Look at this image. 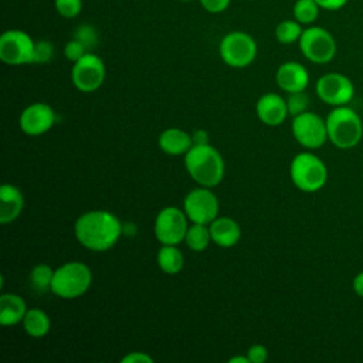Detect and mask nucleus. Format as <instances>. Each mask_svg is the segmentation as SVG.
<instances>
[{
    "label": "nucleus",
    "mask_w": 363,
    "mask_h": 363,
    "mask_svg": "<svg viewBox=\"0 0 363 363\" xmlns=\"http://www.w3.org/2000/svg\"><path fill=\"white\" fill-rule=\"evenodd\" d=\"M221 60L233 68L248 67L257 57V43L245 31L227 33L218 45Z\"/></svg>",
    "instance_id": "nucleus-7"
},
{
    "label": "nucleus",
    "mask_w": 363,
    "mask_h": 363,
    "mask_svg": "<svg viewBox=\"0 0 363 363\" xmlns=\"http://www.w3.org/2000/svg\"><path fill=\"white\" fill-rule=\"evenodd\" d=\"M57 13L64 18H74L82 10V0H54Z\"/></svg>",
    "instance_id": "nucleus-29"
},
{
    "label": "nucleus",
    "mask_w": 363,
    "mask_h": 363,
    "mask_svg": "<svg viewBox=\"0 0 363 363\" xmlns=\"http://www.w3.org/2000/svg\"><path fill=\"white\" fill-rule=\"evenodd\" d=\"M55 122L54 109L45 102L28 105L18 118L20 129L28 136H40L48 132Z\"/></svg>",
    "instance_id": "nucleus-14"
},
{
    "label": "nucleus",
    "mask_w": 363,
    "mask_h": 363,
    "mask_svg": "<svg viewBox=\"0 0 363 363\" xmlns=\"http://www.w3.org/2000/svg\"><path fill=\"white\" fill-rule=\"evenodd\" d=\"M302 31V24L295 18L282 20L275 27V38L281 44H294L299 41Z\"/></svg>",
    "instance_id": "nucleus-25"
},
{
    "label": "nucleus",
    "mask_w": 363,
    "mask_h": 363,
    "mask_svg": "<svg viewBox=\"0 0 363 363\" xmlns=\"http://www.w3.org/2000/svg\"><path fill=\"white\" fill-rule=\"evenodd\" d=\"M86 52H89L84 44H81L78 40L72 38L68 43H65L64 45V57L72 62L78 61L81 57H84Z\"/></svg>",
    "instance_id": "nucleus-31"
},
{
    "label": "nucleus",
    "mask_w": 363,
    "mask_h": 363,
    "mask_svg": "<svg viewBox=\"0 0 363 363\" xmlns=\"http://www.w3.org/2000/svg\"><path fill=\"white\" fill-rule=\"evenodd\" d=\"M156 259L159 268L169 275L179 274L184 265V257L176 245H162Z\"/></svg>",
    "instance_id": "nucleus-22"
},
{
    "label": "nucleus",
    "mask_w": 363,
    "mask_h": 363,
    "mask_svg": "<svg viewBox=\"0 0 363 363\" xmlns=\"http://www.w3.org/2000/svg\"><path fill=\"white\" fill-rule=\"evenodd\" d=\"M27 312L26 301L17 294H3L0 296V323L14 326L23 322Z\"/></svg>",
    "instance_id": "nucleus-20"
},
{
    "label": "nucleus",
    "mask_w": 363,
    "mask_h": 363,
    "mask_svg": "<svg viewBox=\"0 0 363 363\" xmlns=\"http://www.w3.org/2000/svg\"><path fill=\"white\" fill-rule=\"evenodd\" d=\"M247 356L251 363H264L268 359V350L264 345L257 343L250 346V349L247 350Z\"/></svg>",
    "instance_id": "nucleus-32"
},
{
    "label": "nucleus",
    "mask_w": 363,
    "mask_h": 363,
    "mask_svg": "<svg viewBox=\"0 0 363 363\" xmlns=\"http://www.w3.org/2000/svg\"><path fill=\"white\" fill-rule=\"evenodd\" d=\"M74 38L78 40L81 44H84V47L91 51L96 47L98 44V33L96 28L91 24H79L74 33Z\"/></svg>",
    "instance_id": "nucleus-27"
},
{
    "label": "nucleus",
    "mask_w": 363,
    "mask_h": 363,
    "mask_svg": "<svg viewBox=\"0 0 363 363\" xmlns=\"http://www.w3.org/2000/svg\"><path fill=\"white\" fill-rule=\"evenodd\" d=\"M189 218L184 210L169 206L162 208L153 224V231L156 240L162 245H177L184 241L187 228H189Z\"/></svg>",
    "instance_id": "nucleus-8"
},
{
    "label": "nucleus",
    "mask_w": 363,
    "mask_h": 363,
    "mask_svg": "<svg viewBox=\"0 0 363 363\" xmlns=\"http://www.w3.org/2000/svg\"><path fill=\"white\" fill-rule=\"evenodd\" d=\"M218 199L210 187H197L189 191L183 200V210L191 223L210 224L218 216Z\"/></svg>",
    "instance_id": "nucleus-12"
},
{
    "label": "nucleus",
    "mask_w": 363,
    "mask_h": 363,
    "mask_svg": "<svg viewBox=\"0 0 363 363\" xmlns=\"http://www.w3.org/2000/svg\"><path fill=\"white\" fill-rule=\"evenodd\" d=\"M91 268L79 261H69L54 271L51 292L61 299L82 296L91 286Z\"/></svg>",
    "instance_id": "nucleus-4"
},
{
    "label": "nucleus",
    "mask_w": 363,
    "mask_h": 363,
    "mask_svg": "<svg viewBox=\"0 0 363 363\" xmlns=\"http://www.w3.org/2000/svg\"><path fill=\"white\" fill-rule=\"evenodd\" d=\"M122 363H153V359L145 352H130L121 359Z\"/></svg>",
    "instance_id": "nucleus-34"
},
{
    "label": "nucleus",
    "mask_w": 363,
    "mask_h": 363,
    "mask_svg": "<svg viewBox=\"0 0 363 363\" xmlns=\"http://www.w3.org/2000/svg\"><path fill=\"white\" fill-rule=\"evenodd\" d=\"M353 291L356 292L357 296L363 298V271L359 272L354 278H353Z\"/></svg>",
    "instance_id": "nucleus-36"
},
{
    "label": "nucleus",
    "mask_w": 363,
    "mask_h": 363,
    "mask_svg": "<svg viewBox=\"0 0 363 363\" xmlns=\"http://www.w3.org/2000/svg\"><path fill=\"white\" fill-rule=\"evenodd\" d=\"M291 130L295 140L306 149H319L328 140L326 121L318 113L305 111L292 118Z\"/></svg>",
    "instance_id": "nucleus-10"
},
{
    "label": "nucleus",
    "mask_w": 363,
    "mask_h": 363,
    "mask_svg": "<svg viewBox=\"0 0 363 363\" xmlns=\"http://www.w3.org/2000/svg\"><path fill=\"white\" fill-rule=\"evenodd\" d=\"M191 136H193V145H204V143H208L207 132H204V130H196Z\"/></svg>",
    "instance_id": "nucleus-37"
},
{
    "label": "nucleus",
    "mask_w": 363,
    "mask_h": 363,
    "mask_svg": "<svg viewBox=\"0 0 363 363\" xmlns=\"http://www.w3.org/2000/svg\"><path fill=\"white\" fill-rule=\"evenodd\" d=\"M201 7L208 11V13H213V14H217V13H223L224 10L228 9L231 0H199Z\"/></svg>",
    "instance_id": "nucleus-33"
},
{
    "label": "nucleus",
    "mask_w": 363,
    "mask_h": 363,
    "mask_svg": "<svg viewBox=\"0 0 363 363\" xmlns=\"http://www.w3.org/2000/svg\"><path fill=\"white\" fill-rule=\"evenodd\" d=\"M320 7L315 0H296L292 7V14L302 26H312L319 16Z\"/></svg>",
    "instance_id": "nucleus-26"
},
{
    "label": "nucleus",
    "mask_w": 363,
    "mask_h": 363,
    "mask_svg": "<svg viewBox=\"0 0 363 363\" xmlns=\"http://www.w3.org/2000/svg\"><path fill=\"white\" fill-rule=\"evenodd\" d=\"M105 74L106 69L102 58L89 51L74 62L71 69V79L78 91L89 94L96 91L104 84Z\"/></svg>",
    "instance_id": "nucleus-11"
},
{
    "label": "nucleus",
    "mask_w": 363,
    "mask_h": 363,
    "mask_svg": "<svg viewBox=\"0 0 363 363\" xmlns=\"http://www.w3.org/2000/svg\"><path fill=\"white\" fill-rule=\"evenodd\" d=\"M302 55L313 64H328L336 55V40L323 27L309 26L303 28L298 41Z\"/></svg>",
    "instance_id": "nucleus-6"
},
{
    "label": "nucleus",
    "mask_w": 363,
    "mask_h": 363,
    "mask_svg": "<svg viewBox=\"0 0 363 363\" xmlns=\"http://www.w3.org/2000/svg\"><path fill=\"white\" fill-rule=\"evenodd\" d=\"M292 183L305 193L320 190L328 180V169L320 157L311 152L298 153L289 164Z\"/></svg>",
    "instance_id": "nucleus-5"
},
{
    "label": "nucleus",
    "mask_w": 363,
    "mask_h": 363,
    "mask_svg": "<svg viewBox=\"0 0 363 363\" xmlns=\"http://www.w3.org/2000/svg\"><path fill=\"white\" fill-rule=\"evenodd\" d=\"M228 362H230V363H251L250 359H248V356H234V357H231Z\"/></svg>",
    "instance_id": "nucleus-38"
},
{
    "label": "nucleus",
    "mask_w": 363,
    "mask_h": 363,
    "mask_svg": "<svg viewBox=\"0 0 363 363\" xmlns=\"http://www.w3.org/2000/svg\"><path fill=\"white\" fill-rule=\"evenodd\" d=\"M316 95L328 105L343 106L347 105L354 96L353 82L340 72H328L322 75L315 85Z\"/></svg>",
    "instance_id": "nucleus-13"
},
{
    "label": "nucleus",
    "mask_w": 363,
    "mask_h": 363,
    "mask_svg": "<svg viewBox=\"0 0 363 363\" xmlns=\"http://www.w3.org/2000/svg\"><path fill=\"white\" fill-rule=\"evenodd\" d=\"M54 55V45L48 40H38L35 41L34 47V64H44L48 62Z\"/></svg>",
    "instance_id": "nucleus-30"
},
{
    "label": "nucleus",
    "mask_w": 363,
    "mask_h": 363,
    "mask_svg": "<svg viewBox=\"0 0 363 363\" xmlns=\"http://www.w3.org/2000/svg\"><path fill=\"white\" fill-rule=\"evenodd\" d=\"M24 207V197L18 187L4 183L0 187V223L14 221Z\"/></svg>",
    "instance_id": "nucleus-18"
},
{
    "label": "nucleus",
    "mask_w": 363,
    "mask_h": 363,
    "mask_svg": "<svg viewBox=\"0 0 363 363\" xmlns=\"http://www.w3.org/2000/svg\"><path fill=\"white\" fill-rule=\"evenodd\" d=\"M24 332L31 337H43L50 332L51 320L48 315L38 308L27 309L26 316L23 319Z\"/></svg>",
    "instance_id": "nucleus-21"
},
{
    "label": "nucleus",
    "mask_w": 363,
    "mask_h": 363,
    "mask_svg": "<svg viewBox=\"0 0 363 363\" xmlns=\"http://www.w3.org/2000/svg\"><path fill=\"white\" fill-rule=\"evenodd\" d=\"M157 142L159 147L164 153L170 156H180L186 155L193 146V136L179 128H169L160 133Z\"/></svg>",
    "instance_id": "nucleus-19"
},
{
    "label": "nucleus",
    "mask_w": 363,
    "mask_h": 363,
    "mask_svg": "<svg viewBox=\"0 0 363 363\" xmlns=\"http://www.w3.org/2000/svg\"><path fill=\"white\" fill-rule=\"evenodd\" d=\"M184 242L190 250H193L196 252L204 251L208 247V244L211 242V234H210L208 225L191 223V225H189V228H187Z\"/></svg>",
    "instance_id": "nucleus-23"
},
{
    "label": "nucleus",
    "mask_w": 363,
    "mask_h": 363,
    "mask_svg": "<svg viewBox=\"0 0 363 363\" xmlns=\"http://www.w3.org/2000/svg\"><path fill=\"white\" fill-rule=\"evenodd\" d=\"M211 242L221 248H230L235 245L241 237V228L238 223L231 217H217L210 224Z\"/></svg>",
    "instance_id": "nucleus-17"
},
{
    "label": "nucleus",
    "mask_w": 363,
    "mask_h": 363,
    "mask_svg": "<svg viewBox=\"0 0 363 363\" xmlns=\"http://www.w3.org/2000/svg\"><path fill=\"white\" fill-rule=\"evenodd\" d=\"M275 81L286 94L299 92L306 89L309 84V72L301 62L286 61L278 67Z\"/></svg>",
    "instance_id": "nucleus-16"
},
{
    "label": "nucleus",
    "mask_w": 363,
    "mask_h": 363,
    "mask_svg": "<svg viewBox=\"0 0 363 363\" xmlns=\"http://www.w3.org/2000/svg\"><path fill=\"white\" fill-rule=\"evenodd\" d=\"M308 105H309V96L305 94V91L288 94L286 106H288V113L292 118L305 112L308 109Z\"/></svg>",
    "instance_id": "nucleus-28"
},
{
    "label": "nucleus",
    "mask_w": 363,
    "mask_h": 363,
    "mask_svg": "<svg viewBox=\"0 0 363 363\" xmlns=\"http://www.w3.org/2000/svg\"><path fill=\"white\" fill-rule=\"evenodd\" d=\"M35 41L23 30L11 28L0 35V60L7 65L31 64Z\"/></svg>",
    "instance_id": "nucleus-9"
},
{
    "label": "nucleus",
    "mask_w": 363,
    "mask_h": 363,
    "mask_svg": "<svg viewBox=\"0 0 363 363\" xmlns=\"http://www.w3.org/2000/svg\"><path fill=\"white\" fill-rule=\"evenodd\" d=\"M77 241L86 250L102 252L111 250L122 234V223L106 210H91L81 214L74 224Z\"/></svg>",
    "instance_id": "nucleus-1"
},
{
    "label": "nucleus",
    "mask_w": 363,
    "mask_h": 363,
    "mask_svg": "<svg viewBox=\"0 0 363 363\" xmlns=\"http://www.w3.org/2000/svg\"><path fill=\"white\" fill-rule=\"evenodd\" d=\"M318 3V6L320 7V10H326V11H337L340 9H343L349 0H315Z\"/></svg>",
    "instance_id": "nucleus-35"
},
{
    "label": "nucleus",
    "mask_w": 363,
    "mask_h": 363,
    "mask_svg": "<svg viewBox=\"0 0 363 363\" xmlns=\"http://www.w3.org/2000/svg\"><path fill=\"white\" fill-rule=\"evenodd\" d=\"M54 271L50 265L47 264H37L33 267V269L30 271V285L31 288L38 292H47L51 291V285H52V279H54Z\"/></svg>",
    "instance_id": "nucleus-24"
},
{
    "label": "nucleus",
    "mask_w": 363,
    "mask_h": 363,
    "mask_svg": "<svg viewBox=\"0 0 363 363\" xmlns=\"http://www.w3.org/2000/svg\"><path fill=\"white\" fill-rule=\"evenodd\" d=\"M184 166L189 176L203 187L211 189L224 177L223 156L210 143L193 145L184 155Z\"/></svg>",
    "instance_id": "nucleus-2"
},
{
    "label": "nucleus",
    "mask_w": 363,
    "mask_h": 363,
    "mask_svg": "<svg viewBox=\"0 0 363 363\" xmlns=\"http://www.w3.org/2000/svg\"><path fill=\"white\" fill-rule=\"evenodd\" d=\"M180 1H190V0H180Z\"/></svg>",
    "instance_id": "nucleus-39"
},
{
    "label": "nucleus",
    "mask_w": 363,
    "mask_h": 363,
    "mask_svg": "<svg viewBox=\"0 0 363 363\" xmlns=\"http://www.w3.org/2000/svg\"><path fill=\"white\" fill-rule=\"evenodd\" d=\"M328 139L339 149L354 147L363 136V122L347 105L335 106L326 116Z\"/></svg>",
    "instance_id": "nucleus-3"
},
{
    "label": "nucleus",
    "mask_w": 363,
    "mask_h": 363,
    "mask_svg": "<svg viewBox=\"0 0 363 363\" xmlns=\"http://www.w3.org/2000/svg\"><path fill=\"white\" fill-rule=\"evenodd\" d=\"M255 112L258 119L267 126H278L289 115L286 99L275 92H268L259 96L255 104Z\"/></svg>",
    "instance_id": "nucleus-15"
}]
</instances>
